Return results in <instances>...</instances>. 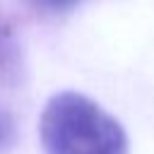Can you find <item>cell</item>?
Returning <instances> with one entry per match:
<instances>
[{"instance_id": "cell-1", "label": "cell", "mask_w": 154, "mask_h": 154, "mask_svg": "<svg viewBox=\"0 0 154 154\" xmlns=\"http://www.w3.org/2000/svg\"><path fill=\"white\" fill-rule=\"evenodd\" d=\"M41 142L46 154H128L120 123L77 91H60L46 103Z\"/></svg>"}, {"instance_id": "cell-2", "label": "cell", "mask_w": 154, "mask_h": 154, "mask_svg": "<svg viewBox=\"0 0 154 154\" xmlns=\"http://www.w3.org/2000/svg\"><path fill=\"white\" fill-rule=\"evenodd\" d=\"M12 142H14V120L7 111L0 108V154L10 149Z\"/></svg>"}, {"instance_id": "cell-3", "label": "cell", "mask_w": 154, "mask_h": 154, "mask_svg": "<svg viewBox=\"0 0 154 154\" xmlns=\"http://www.w3.org/2000/svg\"><path fill=\"white\" fill-rule=\"evenodd\" d=\"M38 10L43 12H67L70 7H75L79 0H31Z\"/></svg>"}]
</instances>
